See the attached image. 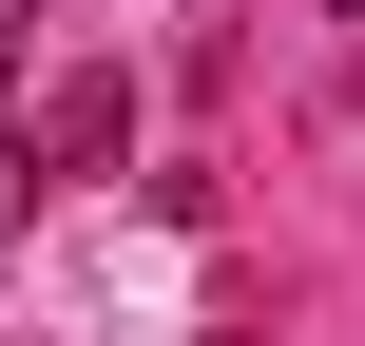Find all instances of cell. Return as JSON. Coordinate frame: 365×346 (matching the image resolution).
<instances>
[{"instance_id": "6da1fadb", "label": "cell", "mask_w": 365, "mask_h": 346, "mask_svg": "<svg viewBox=\"0 0 365 346\" xmlns=\"http://www.w3.org/2000/svg\"><path fill=\"white\" fill-rule=\"evenodd\" d=\"M19 154H38V193H58V173H115V154H135V77H58Z\"/></svg>"}, {"instance_id": "7a4b0ae2", "label": "cell", "mask_w": 365, "mask_h": 346, "mask_svg": "<svg viewBox=\"0 0 365 346\" xmlns=\"http://www.w3.org/2000/svg\"><path fill=\"white\" fill-rule=\"evenodd\" d=\"M19 212H38V154H19V135H0V231H19Z\"/></svg>"}, {"instance_id": "3957f363", "label": "cell", "mask_w": 365, "mask_h": 346, "mask_svg": "<svg viewBox=\"0 0 365 346\" xmlns=\"http://www.w3.org/2000/svg\"><path fill=\"white\" fill-rule=\"evenodd\" d=\"M19 58H38V0H0V96H19Z\"/></svg>"}, {"instance_id": "277c9868", "label": "cell", "mask_w": 365, "mask_h": 346, "mask_svg": "<svg viewBox=\"0 0 365 346\" xmlns=\"http://www.w3.org/2000/svg\"><path fill=\"white\" fill-rule=\"evenodd\" d=\"M327 19H365V0H327Z\"/></svg>"}]
</instances>
